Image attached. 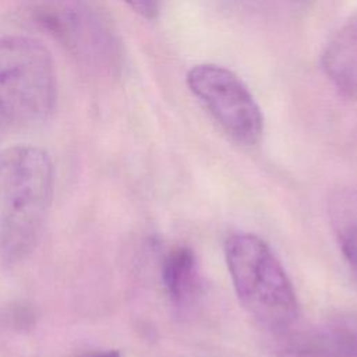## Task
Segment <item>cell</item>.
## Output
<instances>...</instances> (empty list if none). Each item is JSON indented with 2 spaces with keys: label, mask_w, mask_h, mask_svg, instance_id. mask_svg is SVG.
<instances>
[{
  "label": "cell",
  "mask_w": 357,
  "mask_h": 357,
  "mask_svg": "<svg viewBox=\"0 0 357 357\" xmlns=\"http://www.w3.org/2000/svg\"><path fill=\"white\" fill-rule=\"evenodd\" d=\"M53 192L54 167L45 149L17 144L0 151V261L15 265L32 254Z\"/></svg>",
  "instance_id": "cell-1"
},
{
  "label": "cell",
  "mask_w": 357,
  "mask_h": 357,
  "mask_svg": "<svg viewBox=\"0 0 357 357\" xmlns=\"http://www.w3.org/2000/svg\"><path fill=\"white\" fill-rule=\"evenodd\" d=\"M225 258L245 311L268 329L291 326L298 317L297 296L271 247L255 234L236 233L225 243Z\"/></svg>",
  "instance_id": "cell-2"
},
{
  "label": "cell",
  "mask_w": 357,
  "mask_h": 357,
  "mask_svg": "<svg viewBox=\"0 0 357 357\" xmlns=\"http://www.w3.org/2000/svg\"><path fill=\"white\" fill-rule=\"evenodd\" d=\"M56 73L50 52L38 39L0 38V113L17 123H38L56 106Z\"/></svg>",
  "instance_id": "cell-3"
},
{
  "label": "cell",
  "mask_w": 357,
  "mask_h": 357,
  "mask_svg": "<svg viewBox=\"0 0 357 357\" xmlns=\"http://www.w3.org/2000/svg\"><path fill=\"white\" fill-rule=\"evenodd\" d=\"M192 95L236 141L254 145L264 130L261 109L247 85L229 68L202 63L185 77Z\"/></svg>",
  "instance_id": "cell-4"
},
{
  "label": "cell",
  "mask_w": 357,
  "mask_h": 357,
  "mask_svg": "<svg viewBox=\"0 0 357 357\" xmlns=\"http://www.w3.org/2000/svg\"><path fill=\"white\" fill-rule=\"evenodd\" d=\"M276 357H357V325L335 322L293 335Z\"/></svg>",
  "instance_id": "cell-5"
},
{
  "label": "cell",
  "mask_w": 357,
  "mask_h": 357,
  "mask_svg": "<svg viewBox=\"0 0 357 357\" xmlns=\"http://www.w3.org/2000/svg\"><path fill=\"white\" fill-rule=\"evenodd\" d=\"M39 21L66 47L91 63L103 60L106 46L105 33L95 21L77 10L40 11Z\"/></svg>",
  "instance_id": "cell-6"
},
{
  "label": "cell",
  "mask_w": 357,
  "mask_h": 357,
  "mask_svg": "<svg viewBox=\"0 0 357 357\" xmlns=\"http://www.w3.org/2000/svg\"><path fill=\"white\" fill-rule=\"evenodd\" d=\"M321 63L326 77L342 96L357 98V14L332 35Z\"/></svg>",
  "instance_id": "cell-7"
},
{
  "label": "cell",
  "mask_w": 357,
  "mask_h": 357,
  "mask_svg": "<svg viewBox=\"0 0 357 357\" xmlns=\"http://www.w3.org/2000/svg\"><path fill=\"white\" fill-rule=\"evenodd\" d=\"M328 215L339 248L353 272L357 271V190L337 188L328 202Z\"/></svg>",
  "instance_id": "cell-8"
},
{
  "label": "cell",
  "mask_w": 357,
  "mask_h": 357,
  "mask_svg": "<svg viewBox=\"0 0 357 357\" xmlns=\"http://www.w3.org/2000/svg\"><path fill=\"white\" fill-rule=\"evenodd\" d=\"M195 255L188 247H176L162 264V279L167 294L176 304L187 300L195 282Z\"/></svg>",
  "instance_id": "cell-9"
},
{
  "label": "cell",
  "mask_w": 357,
  "mask_h": 357,
  "mask_svg": "<svg viewBox=\"0 0 357 357\" xmlns=\"http://www.w3.org/2000/svg\"><path fill=\"white\" fill-rule=\"evenodd\" d=\"M131 10L146 20L156 18L160 0H123Z\"/></svg>",
  "instance_id": "cell-10"
},
{
  "label": "cell",
  "mask_w": 357,
  "mask_h": 357,
  "mask_svg": "<svg viewBox=\"0 0 357 357\" xmlns=\"http://www.w3.org/2000/svg\"><path fill=\"white\" fill-rule=\"evenodd\" d=\"M81 357H121L119 351L116 350H105V351H93V353H86Z\"/></svg>",
  "instance_id": "cell-11"
},
{
  "label": "cell",
  "mask_w": 357,
  "mask_h": 357,
  "mask_svg": "<svg viewBox=\"0 0 357 357\" xmlns=\"http://www.w3.org/2000/svg\"><path fill=\"white\" fill-rule=\"evenodd\" d=\"M354 276H356V279H357V271H356V272H354Z\"/></svg>",
  "instance_id": "cell-12"
}]
</instances>
